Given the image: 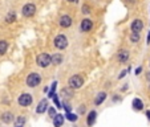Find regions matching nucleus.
Returning a JSON list of instances; mask_svg holds the SVG:
<instances>
[{"mask_svg":"<svg viewBox=\"0 0 150 127\" xmlns=\"http://www.w3.org/2000/svg\"><path fill=\"white\" fill-rule=\"evenodd\" d=\"M80 28H81L82 32H91L93 29V21L88 17H85V19L81 20V24H80Z\"/></svg>","mask_w":150,"mask_h":127,"instance_id":"9","label":"nucleus"},{"mask_svg":"<svg viewBox=\"0 0 150 127\" xmlns=\"http://www.w3.org/2000/svg\"><path fill=\"white\" fill-rule=\"evenodd\" d=\"M129 72H130V68H129V69H126V70H122V72H121V74H120V76H118V79L124 78V77L126 76V73H129Z\"/></svg>","mask_w":150,"mask_h":127,"instance_id":"25","label":"nucleus"},{"mask_svg":"<svg viewBox=\"0 0 150 127\" xmlns=\"http://www.w3.org/2000/svg\"><path fill=\"white\" fill-rule=\"evenodd\" d=\"M96 118H97V113H96V111H91V113L88 114V116H86V122H88L89 126H93L94 122H96Z\"/></svg>","mask_w":150,"mask_h":127,"instance_id":"18","label":"nucleus"},{"mask_svg":"<svg viewBox=\"0 0 150 127\" xmlns=\"http://www.w3.org/2000/svg\"><path fill=\"white\" fill-rule=\"evenodd\" d=\"M36 62L40 68H48L52 64V57L48 53H40L36 58Z\"/></svg>","mask_w":150,"mask_h":127,"instance_id":"2","label":"nucleus"},{"mask_svg":"<svg viewBox=\"0 0 150 127\" xmlns=\"http://www.w3.org/2000/svg\"><path fill=\"white\" fill-rule=\"evenodd\" d=\"M24 124H25V116H23V115L16 116V119L13 121L15 127H24Z\"/></svg>","mask_w":150,"mask_h":127,"instance_id":"15","label":"nucleus"},{"mask_svg":"<svg viewBox=\"0 0 150 127\" xmlns=\"http://www.w3.org/2000/svg\"><path fill=\"white\" fill-rule=\"evenodd\" d=\"M132 105H133V109L136 111H141L142 109H144V102H142L139 98H134L133 99V103H132Z\"/></svg>","mask_w":150,"mask_h":127,"instance_id":"14","label":"nucleus"},{"mask_svg":"<svg viewBox=\"0 0 150 127\" xmlns=\"http://www.w3.org/2000/svg\"><path fill=\"white\" fill-rule=\"evenodd\" d=\"M47 110H48V101H47V99H42V101H40V103L37 105L36 113L37 114H44Z\"/></svg>","mask_w":150,"mask_h":127,"instance_id":"11","label":"nucleus"},{"mask_svg":"<svg viewBox=\"0 0 150 127\" xmlns=\"http://www.w3.org/2000/svg\"><path fill=\"white\" fill-rule=\"evenodd\" d=\"M68 85L71 89H80L82 88V85H84V78H82L81 76H79V74H74V76H72L71 78H69L68 81Z\"/></svg>","mask_w":150,"mask_h":127,"instance_id":"3","label":"nucleus"},{"mask_svg":"<svg viewBox=\"0 0 150 127\" xmlns=\"http://www.w3.org/2000/svg\"><path fill=\"white\" fill-rule=\"evenodd\" d=\"M40 82H41V77H40L39 73H31L28 74V77H27V85H28L29 88H37L40 85Z\"/></svg>","mask_w":150,"mask_h":127,"instance_id":"4","label":"nucleus"},{"mask_svg":"<svg viewBox=\"0 0 150 127\" xmlns=\"http://www.w3.org/2000/svg\"><path fill=\"white\" fill-rule=\"evenodd\" d=\"M35 13H36V6H35L33 3H27L25 6H23V8H21V15H23L24 17H27V19L32 17Z\"/></svg>","mask_w":150,"mask_h":127,"instance_id":"5","label":"nucleus"},{"mask_svg":"<svg viewBox=\"0 0 150 127\" xmlns=\"http://www.w3.org/2000/svg\"><path fill=\"white\" fill-rule=\"evenodd\" d=\"M105 98H106V93H104V91L98 93V94H97V97H96V99H94V105H96V106L101 105L102 102L105 101Z\"/></svg>","mask_w":150,"mask_h":127,"instance_id":"19","label":"nucleus"},{"mask_svg":"<svg viewBox=\"0 0 150 127\" xmlns=\"http://www.w3.org/2000/svg\"><path fill=\"white\" fill-rule=\"evenodd\" d=\"M129 56H130L129 51H126V49H121V51H118V53H117V60H118L121 64H125V62L129 61Z\"/></svg>","mask_w":150,"mask_h":127,"instance_id":"10","label":"nucleus"},{"mask_svg":"<svg viewBox=\"0 0 150 127\" xmlns=\"http://www.w3.org/2000/svg\"><path fill=\"white\" fill-rule=\"evenodd\" d=\"M81 12L84 15H89L91 13V6H88V4H84V6H82V8H81Z\"/></svg>","mask_w":150,"mask_h":127,"instance_id":"24","label":"nucleus"},{"mask_svg":"<svg viewBox=\"0 0 150 127\" xmlns=\"http://www.w3.org/2000/svg\"><path fill=\"white\" fill-rule=\"evenodd\" d=\"M129 39H130V41L133 42V44H137V42L141 40V33H134V32H132Z\"/></svg>","mask_w":150,"mask_h":127,"instance_id":"21","label":"nucleus"},{"mask_svg":"<svg viewBox=\"0 0 150 127\" xmlns=\"http://www.w3.org/2000/svg\"><path fill=\"white\" fill-rule=\"evenodd\" d=\"M67 1H69V3H76L77 0H67Z\"/></svg>","mask_w":150,"mask_h":127,"instance_id":"32","label":"nucleus"},{"mask_svg":"<svg viewBox=\"0 0 150 127\" xmlns=\"http://www.w3.org/2000/svg\"><path fill=\"white\" fill-rule=\"evenodd\" d=\"M62 123H64V115L61 114H56L53 116V126L54 127H61Z\"/></svg>","mask_w":150,"mask_h":127,"instance_id":"13","label":"nucleus"},{"mask_svg":"<svg viewBox=\"0 0 150 127\" xmlns=\"http://www.w3.org/2000/svg\"><path fill=\"white\" fill-rule=\"evenodd\" d=\"M61 94L64 97H72L73 95V89H71V88H64L61 90Z\"/></svg>","mask_w":150,"mask_h":127,"instance_id":"22","label":"nucleus"},{"mask_svg":"<svg viewBox=\"0 0 150 127\" xmlns=\"http://www.w3.org/2000/svg\"><path fill=\"white\" fill-rule=\"evenodd\" d=\"M53 101H54V105H56L57 107H61V106H60V101H59V98H57V95L53 97Z\"/></svg>","mask_w":150,"mask_h":127,"instance_id":"27","label":"nucleus"},{"mask_svg":"<svg viewBox=\"0 0 150 127\" xmlns=\"http://www.w3.org/2000/svg\"><path fill=\"white\" fill-rule=\"evenodd\" d=\"M142 29H144V21L141 19H134L130 24V31L134 33H141Z\"/></svg>","mask_w":150,"mask_h":127,"instance_id":"7","label":"nucleus"},{"mask_svg":"<svg viewBox=\"0 0 150 127\" xmlns=\"http://www.w3.org/2000/svg\"><path fill=\"white\" fill-rule=\"evenodd\" d=\"M149 90H150V86H149Z\"/></svg>","mask_w":150,"mask_h":127,"instance_id":"34","label":"nucleus"},{"mask_svg":"<svg viewBox=\"0 0 150 127\" xmlns=\"http://www.w3.org/2000/svg\"><path fill=\"white\" fill-rule=\"evenodd\" d=\"M61 62H62V56L60 53H54V56H52V64L60 65Z\"/></svg>","mask_w":150,"mask_h":127,"instance_id":"20","label":"nucleus"},{"mask_svg":"<svg viewBox=\"0 0 150 127\" xmlns=\"http://www.w3.org/2000/svg\"><path fill=\"white\" fill-rule=\"evenodd\" d=\"M65 118L68 119V121H71V122H76L77 119H79V116H77L76 114H73V113H67Z\"/></svg>","mask_w":150,"mask_h":127,"instance_id":"23","label":"nucleus"},{"mask_svg":"<svg viewBox=\"0 0 150 127\" xmlns=\"http://www.w3.org/2000/svg\"><path fill=\"white\" fill-rule=\"evenodd\" d=\"M141 72H142V68H141V66L136 69V74H139V73H141Z\"/></svg>","mask_w":150,"mask_h":127,"instance_id":"29","label":"nucleus"},{"mask_svg":"<svg viewBox=\"0 0 150 127\" xmlns=\"http://www.w3.org/2000/svg\"><path fill=\"white\" fill-rule=\"evenodd\" d=\"M147 44H150V31H149V33H147Z\"/></svg>","mask_w":150,"mask_h":127,"instance_id":"30","label":"nucleus"},{"mask_svg":"<svg viewBox=\"0 0 150 127\" xmlns=\"http://www.w3.org/2000/svg\"><path fill=\"white\" fill-rule=\"evenodd\" d=\"M0 119H1V122H4V123H12V121H13L15 118L11 111H6V113H3L0 115Z\"/></svg>","mask_w":150,"mask_h":127,"instance_id":"12","label":"nucleus"},{"mask_svg":"<svg viewBox=\"0 0 150 127\" xmlns=\"http://www.w3.org/2000/svg\"><path fill=\"white\" fill-rule=\"evenodd\" d=\"M149 65H150V62H149Z\"/></svg>","mask_w":150,"mask_h":127,"instance_id":"35","label":"nucleus"},{"mask_svg":"<svg viewBox=\"0 0 150 127\" xmlns=\"http://www.w3.org/2000/svg\"><path fill=\"white\" fill-rule=\"evenodd\" d=\"M49 115H51L52 118L56 115V110H54V107H51V109H49Z\"/></svg>","mask_w":150,"mask_h":127,"instance_id":"26","label":"nucleus"},{"mask_svg":"<svg viewBox=\"0 0 150 127\" xmlns=\"http://www.w3.org/2000/svg\"><path fill=\"white\" fill-rule=\"evenodd\" d=\"M146 115H147V118H149V121H150V110L146 111Z\"/></svg>","mask_w":150,"mask_h":127,"instance_id":"31","label":"nucleus"},{"mask_svg":"<svg viewBox=\"0 0 150 127\" xmlns=\"http://www.w3.org/2000/svg\"><path fill=\"white\" fill-rule=\"evenodd\" d=\"M146 78H147V79H149V81H150V72H149V73L146 74Z\"/></svg>","mask_w":150,"mask_h":127,"instance_id":"33","label":"nucleus"},{"mask_svg":"<svg viewBox=\"0 0 150 127\" xmlns=\"http://www.w3.org/2000/svg\"><path fill=\"white\" fill-rule=\"evenodd\" d=\"M72 23H73V20H72V17L69 16V15H62L61 17L59 19V24L61 28H69V27L72 25Z\"/></svg>","mask_w":150,"mask_h":127,"instance_id":"8","label":"nucleus"},{"mask_svg":"<svg viewBox=\"0 0 150 127\" xmlns=\"http://www.w3.org/2000/svg\"><path fill=\"white\" fill-rule=\"evenodd\" d=\"M62 107L67 110V113H71V106H69L68 103H64V105H62Z\"/></svg>","mask_w":150,"mask_h":127,"instance_id":"28","label":"nucleus"},{"mask_svg":"<svg viewBox=\"0 0 150 127\" xmlns=\"http://www.w3.org/2000/svg\"><path fill=\"white\" fill-rule=\"evenodd\" d=\"M53 44H54V46H56L57 49H60V51L67 49L68 48V45H69L68 37H67L65 34H57V36L54 37V40H53Z\"/></svg>","mask_w":150,"mask_h":127,"instance_id":"1","label":"nucleus"},{"mask_svg":"<svg viewBox=\"0 0 150 127\" xmlns=\"http://www.w3.org/2000/svg\"><path fill=\"white\" fill-rule=\"evenodd\" d=\"M16 21V12L15 11H9L8 15L6 16V23L7 24H12Z\"/></svg>","mask_w":150,"mask_h":127,"instance_id":"17","label":"nucleus"},{"mask_svg":"<svg viewBox=\"0 0 150 127\" xmlns=\"http://www.w3.org/2000/svg\"><path fill=\"white\" fill-rule=\"evenodd\" d=\"M8 51V41L7 40H0V56H4Z\"/></svg>","mask_w":150,"mask_h":127,"instance_id":"16","label":"nucleus"},{"mask_svg":"<svg viewBox=\"0 0 150 127\" xmlns=\"http://www.w3.org/2000/svg\"><path fill=\"white\" fill-rule=\"evenodd\" d=\"M32 101H33V98H32L31 94L24 93V94H21V95L19 97V99H17V103H19L21 107H28L29 105L32 103Z\"/></svg>","mask_w":150,"mask_h":127,"instance_id":"6","label":"nucleus"}]
</instances>
